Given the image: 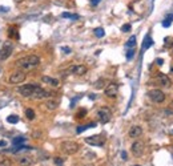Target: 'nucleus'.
Segmentation results:
<instances>
[{
	"instance_id": "obj_30",
	"label": "nucleus",
	"mask_w": 173,
	"mask_h": 166,
	"mask_svg": "<svg viewBox=\"0 0 173 166\" xmlns=\"http://www.w3.org/2000/svg\"><path fill=\"white\" fill-rule=\"evenodd\" d=\"M104 33H105V32H104L103 28H96V29H95V35H96L97 37H103Z\"/></svg>"
},
{
	"instance_id": "obj_23",
	"label": "nucleus",
	"mask_w": 173,
	"mask_h": 166,
	"mask_svg": "<svg viewBox=\"0 0 173 166\" xmlns=\"http://www.w3.org/2000/svg\"><path fill=\"white\" fill-rule=\"evenodd\" d=\"M134 45H136V36H130L128 43H126V47L128 48H133Z\"/></svg>"
},
{
	"instance_id": "obj_32",
	"label": "nucleus",
	"mask_w": 173,
	"mask_h": 166,
	"mask_svg": "<svg viewBox=\"0 0 173 166\" xmlns=\"http://www.w3.org/2000/svg\"><path fill=\"white\" fill-rule=\"evenodd\" d=\"M121 31L122 32H129L130 31V24H124L121 27Z\"/></svg>"
},
{
	"instance_id": "obj_8",
	"label": "nucleus",
	"mask_w": 173,
	"mask_h": 166,
	"mask_svg": "<svg viewBox=\"0 0 173 166\" xmlns=\"http://www.w3.org/2000/svg\"><path fill=\"white\" fill-rule=\"evenodd\" d=\"M144 150H145V145H144V142H141V141L133 142L132 146H130V152H132L134 157H141L144 154Z\"/></svg>"
},
{
	"instance_id": "obj_20",
	"label": "nucleus",
	"mask_w": 173,
	"mask_h": 166,
	"mask_svg": "<svg viewBox=\"0 0 173 166\" xmlns=\"http://www.w3.org/2000/svg\"><path fill=\"white\" fill-rule=\"evenodd\" d=\"M9 37L11 39H19V33H17V29L15 28V27H11L9 28Z\"/></svg>"
},
{
	"instance_id": "obj_11",
	"label": "nucleus",
	"mask_w": 173,
	"mask_h": 166,
	"mask_svg": "<svg viewBox=\"0 0 173 166\" xmlns=\"http://www.w3.org/2000/svg\"><path fill=\"white\" fill-rule=\"evenodd\" d=\"M104 93H105L107 97H116L118 93V85L115 83H109L104 89Z\"/></svg>"
},
{
	"instance_id": "obj_19",
	"label": "nucleus",
	"mask_w": 173,
	"mask_h": 166,
	"mask_svg": "<svg viewBox=\"0 0 173 166\" xmlns=\"http://www.w3.org/2000/svg\"><path fill=\"white\" fill-rule=\"evenodd\" d=\"M25 117L29 120V121H32V120H35V117H36V114H35V112L32 109H25Z\"/></svg>"
},
{
	"instance_id": "obj_34",
	"label": "nucleus",
	"mask_w": 173,
	"mask_h": 166,
	"mask_svg": "<svg viewBox=\"0 0 173 166\" xmlns=\"http://www.w3.org/2000/svg\"><path fill=\"white\" fill-rule=\"evenodd\" d=\"M100 2H101V0H91V4L92 6H97Z\"/></svg>"
},
{
	"instance_id": "obj_15",
	"label": "nucleus",
	"mask_w": 173,
	"mask_h": 166,
	"mask_svg": "<svg viewBox=\"0 0 173 166\" xmlns=\"http://www.w3.org/2000/svg\"><path fill=\"white\" fill-rule=\"evenodd\" d=\"M41 81L47 85H51V87H59V80L53 79V77H49V76H43L41 77Z\"/></svg>"
},
{
	"instance_id": "obj_25",
	"label": "nucleus",
	"mask_w": 173,
	"mask_h": 166,
	"mask_svg": "<svg viewBox=\"0 0 173 166\" xmlns=\"http://www.w3.org/2000/svg\"><path fill=\"white\" fill-rule=\"evenodd\" d=\"M172 20H173V13H171V15H168V17L164 20V23H163V25L164 27H169L171 25V23H172Z\"/></svg>"
},
{
	"instance_id": "obj_2",
	"label": "nucleus",
	"mask_w": 173,
	"mask_h": 166,
	"mask_svg": "<svg viewBox=\"0 0 173 166\" xmlns=\"http://www.w3.org/2000/svg\"><path fill=\"white\" fill-rule=\"evenodd\" d=\"M60 149H61V152L65 153L67 156H72V154H76L79 152L80 146L77 142H75V141H64V142H61Z\"/></svg>"
},
{
	"instance_id": "obj_26",
	"label": "nucleus",
	"mask_w": 173,
	"mask_h": 166,
	"mask_svg": "<svg viewBox=\"0 0 173 166\" xmlns=\"http://www.w3.org/2000/svg\"><path fill=\"white\" fill-rule=\"evenodd\" d=\"M152 45V40H151V37H145V41H144V47H143V49H148L149 47Z\"/></svg>"
},
{
	"instance_id": "obj_17",
	"label": "nucleus",
	"mask_w": 173,
	"mask_h": 166,
	"mask_svg": "<svg viewBox=\"0 0 173 166\" xmlns=\"http://www.w3.org/2000/svg\"><path fill=\"white\" fill-rule=\"evenodd\" d=\"M45 108H47L48 110H55L57 106H59V102L56 101V100H48L47 102H45Z\"/></svg>"
},
{
	"instance_id": "obj_5",
	"label": "nucleus",
	"mask_w": 173,
	"mask_h": 166,
	"mask_svg": "<svg viewBox=\"0 0 173 166\" xmlns=\"http://www.w3.org/2000/svg\"><path fill=\"white\" fill-rule=\"evenodd\" d=\"M97 117H99V120H100V122H103V124L109 122L111 118H112V110H111L108 106L100 108L99 112H97Z\"/></svg>"
},
{
	"instance_id": "obj_16",
	"label": "nucleus",
	"mask_w": 173,
	"mask_h": 166,
	"mask_svg": "<svg viewBox=\"0 0 173 166\" xmlns=\"http://www.w3.org/2000/svg\"><path fill=\"white\" fill-rule=\"evenodd\" d=\"M32 164H33L32 157H28V156L21 157L20 160H19V165H20V166H31Z\"/></svg>"
},
{
	"instance_id": "obj_6",
	"label": "nucleus",
	"mask_w": 173,
	"mask_h": 166,
	"mask_svg": "<svg viewBox=\"0 0 173 166\" xmlns=\"http://www.w3.org/2000/svg\"><path fill=\"white\" fill-rule=\"evenodd\" d=\"M148 97L156 104H161L165 101V93L160 89H151L148 92Z\"/></svg>"
},
{
	"instance_id": "obj_38",
	"label": "nucleus",
	"mask_w": 173,
	"mask_h": 166,
	"mask_svg": "<svg viewBox=\"0 0 173 166\" xmlns=\"http://www.w3.org/2000/svg\"><path fill=\"white\" fill-rule=\"evenodd\" d=\"M121 156H122V158H124V160H126V153H125V152H122Z\"/></svg>"
},
{
	"instance_id": "obj_29",
	"label": "nucleus",
	"mask_w": 173,
	"mask_h": 166,
	"mask_svg": "<svg viewBox=\"0 0 173 166\" xmlns=\"http://www.w3.org/2000/svg\"><path fill=\"white\" fill-rule=\"evenodd\" d=\"M87 114V110L85 109H80L77 113H76V118H84V116Z\"/></svg>"
},
{
	"instance_id": "obj_12",
	"label": "nucleus",
	"mask_w": 173,
	"mask_h": 166,
	"mask_svg": "<svg viewBox=\"0 0 173 166\" xmlns=\"http://www.w3.org/2000/svg\"><path fill=\"white\" fill-rule=\"evenodd\" d=\"M156 83L159 84L160 87H164V88H171L172 87V80L169 79L167 75H163V73H160V75L156 77Z\"/></svg>"
},
{
	"instance_id": "obj_31",
	"label": "nucleus",
	"mask_w": 173,
	"mask_h": 166,
	"mask_svg": "<svg viewBox=\"0 0 173 166\" xmlns=\"http://www.w3.org/2000/svg\"><path fill=\"white\" fill-rule=\"evenodd\" d=\"M133 55H134V51H133V48H129V51L126 52V59L128 60H130L133 57Z\"/></svg>"
},
{
	"instance_id": "obj_42",
	"label": "nucleus",
	"mask_w": 173,
	"mask_h": 166,
	"mask_svg": "<svg viewBox=\"0 0 173 166\" xmlns=\"http://www.w3.org/2000/svg\"><path fill=\"white\" fill-rule=\"evenodd\" d=\"M136 166H138V165H136Z\"/></svg>"
},
{
	"instance_id": "obj_1",
	"label": "nucleus",
	"mask_w": 173,
	"mask_h": 166,
	"mask_svg": "<svg viewBox=\"0 0 173 166\" xmlns=\"http://www.w3.org/2000/svg\"><path fill=\"white\" fill-rule=\"evenodd\" d=\"M39 64H40V57L36 55H28V56L20 57V59H17L15 61V65L23 72L31 71V69L36 68Z\"/></svg>"
},
{
	"instance_id": "obj_10",
	"label": "nucleus",
	"mask_w": 173,
	"mask_h": 166,
	"mask_svg": "<svg viewBox=\"0 0 173 166\" xmlns=\"http://www.w3.org/2000/svg\"><path fill=\"white\" fill-rule=\"evenodd\" d=\"M85 142L88 145H91V146H103L104 144H105V138H104L103 136H100V134H97V136L87 137Z\"/></svg>"
},
{
	"instance_id": "obj_4",
	"label": "nucleus",
	"mask_w": 173,
	"mask_h": 166,
	"mask_svg": "<svg viewBox=\"0 0 173 166\" xmlns=\"http://www.w3.org/2000/svg\"><path fill=\"white\" fill-rule=\"evenodd\" d=\"M36 84H25V85H21L17 88V92L20 93L23 97H27V98H31L33 94L35 89H36Z\"/></svg>"
},
{
	"instance_id": "obj_3",
	"label": "nucleus",
	"mask_w": 173,
	"mask_h": 166,
	"mask_svg": "<svg viewBox=\"0 0 173 166\" xmlns=\"http://www.w3.org/2000/svg\"><path fill=\"white\" fill-rule=\"evenodd\" d=\"M27 79V75H25V72H23V71H15L12 72L9 75V84H12V85H17V84H21V83H24Z\"/></svg>"
},
{
	"instance_id": "obj_22",
	"label": "nucleus",
	"mask_w": 173,
	"mask_h": 166,
	"mask_svg": "<svg viewBox=\"0 0 173 166\" xmlns=\"http://www.w3.org/2000/svg\"><path fill=\"white\" fill-rule=\"evenodd\" d=\"M7 121H8L9 124H17L19 122V117L16 114H11V116L7 117Z\"/></svg>"
},
{
	"instance_id": "obj_27",
	"label": "nucleus",
	"mask_w": 173,
	"mask_h": 166,
	"mask_svg": "<svg viewBox=\"0 0 173 166\" xmlns=\"http://www.w3.org/2000/svg\"><path fill=\"white\" fill-rule=\"evenodd\" d=\"M24 141H25L24 137H16V138H13V145H20Z\"/></svg>"
},
{
	"instance_id": "obj_14",
	"label": "nucleus",
	"mask_w": 173,
	"mask_h": 166,
	"mask_svg": "<svg viewBox=\"0 0 173 166\" xmlns=\"http://www.w3.org/2000/svg\"><path fill=\"white\" fill-rule=\"evenodd\" d=\"M128 134H129L130 138H138L141 134H143V129H141V126H138V125H133L132 128L129 129Z\"/></svg>"
},
{
	"instance_id": "obj_33",
	"label": "nucleus",
	"mask_w": 173,
	"mask_h": 166,
	"mask_svg": "<svg viewBox=\"0 0 173 166\" xmlns=\"http://www.w3.org/2000/svg\"><path fill=\"white\" fill-rule=\"evenodd\" d=\"M55 164H56L57 166H61V165H63V158L56 157V158H55Z\"/></svg>"
},
{
	"instance_id": "obj_39",
	"label": "nucleus",
	"mask_w": 173,
	"mask_h": 166,
	"mask_svg": "<svg viewBox=\"0 0 173 166\" xmlns=\"http://www.w3.org/2000/svg\"><path fill=\"white\" fill-rule=\"evenodd\" d=\"M15 2H16V3H23L24 0H15Z\"/></svg>"
},
{
	"instance_id": "obj_13",
	"label": "nucleus",
	"mask_w": 173,
	"mask_h": 166,
	"mask_svg": "<svg viewBox=\"0 0 173 166\" xmlns=\"http://www.w3.org/2000/svg\"><path fill=\"white\" fill-rule=\"evenodd\" d=\"M48 96H49V92H47L45 89H43V88H40L39 85H37L31 98H33V100H43L45 97H48Z\"/></svg>"
},
{
	"instance_id": "obj_7",
	"label": "nucleus",
	"mask_w": 173,
	"mask_h": 166,
	"mask_svg": "<svg viewBox=\"0 0 173 166\" xmlns=\"http://www.w3.org/2000/svg\"><path fill=\"white\" fill-rule=\"evenodd\" d=\"M12 52H13V44L11 43V41H6V43L3 44L2 49H0V59L2 60L8 59V57L12 55Z\"/></svg>"
},
{
	"instance_id": "obj_41",
	"label": "nucleus",
	"mask_w": 173,
	"mask_h": 166,
	"mask_svg": "<svg viewBox=\"0 0 173 166\" xmlns=\"http://www.w3.org/2000/svg\"><path fill=\"white\" fill-rule=\"evenodd\" d=\"M172 72H173V67H172Z\"/></svg>"
},
{
	"instance_id": "obj_9",
	"label": "nucleus",
	"mask_w": 173,
	"mask_h": 166,
	"mask_svg": "<svg viewBox=\"0 0 173 166\" xmlns=\"http://www.w3.org/2000/svg\"><path fill=\"white\" fill-rule=\"evenodd\" d=\"M87 71H88V69H87L85 65H80V64L71 65V67L67 69L68 73H71V75H76V76H83V75H85Z\"/></svg>"
},
{
	"instance_id": "obj_18",
	"label": "nucleus",
	"mask_w": 173,
	"mask_h": 166,
	"mask_svg": "<svg viewBox=\"0 0 173 166\" xmlns=\"http://www.w3.org/2000/svg\"><path fill=\"white\" fill-rule=\"evenodd\" d=\"M93 126H96V124L93 122V124H88V125H83V126H79L77 128V134H80V133H83L84 130H87V129H89V128H93Z\"/></svg>"
},
{
	"instance_id": "obj_24",
	"label": "nucleus",
	"mask_w": 173,
	"mask_h": 166,
	"mask_svg": "<svg viewBox=\"0 0 173 166\" xmlns=\"http://www.w3.org/2000/svg\"><path fill=\"white\" fill-rule=\"evenodd\" d=\"M104 84H105V80L101 79V80H99V81H96V83H95V88H96V89H103Z\"/></svg>"
},
{
	"instance_id": "obj_40",
	"label": "nucleus",
	"mask_w": 173,
	"mask_h": 166,
	"mask_svg": "<svg viewBox=\"0 0 173 166\" xmlns=\"http://www.w3.org/2000/svg\"><path fill=\"white\" fill-rule=\"evenodd\" d=\"M171 109H172V110H173V101H172V102H171Z\"/></svg>"
},
{
	"instance_id": "obj_35",
	"label": "nucleus",
	"mask_w": 173,
	"mask_h": 166,
	"mask_svg": "<svg viewBox=\"0 0 173 166\" xmlns=\"http://www.w3.org/2000/svg\"><path fill=\"white\" fill-rule=\"evenodd\" d=\"M61 51H63V52H65V53H69V52H71V49H69V48H67V47H63V48H61Z\"/></svg>"
},
{
	"instance_id": "obj_28",
	"label": "nucleus",
	"mask_w": 173,
	"mask_h": 166,
	"mask_svg": "<svg viewBox=\"0 0 173 166\" xmlns=\"http://www.w3.org/2000/svg\"><path fill=\"white\" fill-rule=\"evenodd\" d=\"M0 166H11V161L8 158H2L0 160Z\"/></svg>"
},
{
	"instance_id": "obj_21",
	"label": "nucleus",
	"mask_w": 173,
	"mask_h": 166,
	"mask_svg": "<svg viewBox=\"0 0 173 166\" xmlns=\"http://www.w3.org/2000/svg\"><path fill=\"white\" fill-rule=\"evenodd\" d=\"M61 17H64V19H73V20H77V19H79V15H73V13H69V12H64V13H61Z\"/></svg>"
},
{
	"instance_id": "obj_36",
	"label": "nucleus",
	"mask_w": 173,
	"mask_h": 166,
	"mask_svg": "<svg viewBox=\"0 0 173 166\" xmlns=\"http://www.w3.org/2000/svg\"><path fill=\"white\" fill-rule=\"evenodd\" d=\"M0 146H4V148H6V146H7V141L6 140H0Z\"/></svg>"
},
{
	"instance_id": "obj_37",
	"label": "nucleus",
	"mask_w": 173,
	"mask_h": 166,
	"mask_svg": "<svg viewBox=\"0 0 173 166\" xmlns=\"http://www.w3.org/2000/svg\"><path fill=\"white\" fill-rule=\"evenodd\" d=\"M0 12H8V8H7V7H4V8L0 7Z\"/></svg>"
}]
</instances>
